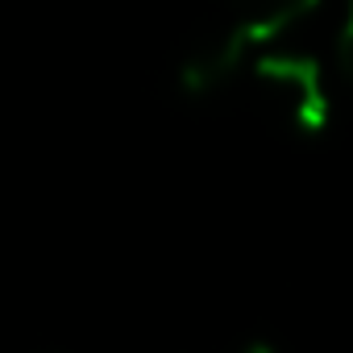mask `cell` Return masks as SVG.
Returning a JSON list of instances; mask_svg holds the SVG:
<instances>
[{
	"label": "cell",
	"instance_id": "obj_2",
	"mask_svg": "<svg viewBox=\"0 0 353 353\" xmlns=\"http://www.w3.org/2000/svg\"><path fill=\"white\" fill-rule=\"evenodd\" d=\"M254 50L258 46L221 17L216 30H208L196 46H188V54L179 63V88L192 100H212V96L229 92L233 83H245Z\"/></svg>",
	"mask_w": 353,
	"mask_h": 353
},
{
	"label": "cell",
	"instance_id": "obj_3",
	"mask_svg": "<svg viewBox=\"0 0 353 353\" xmlns=\"http://www.w3.org/2000/svg\"><path fill=\"white\" fill-rule=\"evenodd\" d=\"M324 0H225V21L241 30L254 46L291 38Z\"/></svg>",
	"mask_w": 353,
	"mask_h": 353
},
{
	"label": "cell",
	"instance_id": "obj_4",
	"mask_svg": "<svg viewBox=\"0 0 353 353\" xmlns=\"http://www.w3.org/2000/svg\"><path fill=\"white\" fill-rule=\"evenodd\" d=\"M336 71L353 83V0L341 13V26H336Z\"/></svg>",
	"mask_w": 353,
	"mask_h": 353
},
{
	"label": "cell",
	"instance_id": "obj_1",
	"mask_svg": "<svg viewBox=\"0 0 353 353\" xmlns=\"http://www.w3.org/2000/svg\"><path fill=\"white\" fill-rule=\"evenodd\" d=\"M245 83H254L266 108L279 121H287L295 133H320L332 121V92H328L324 63L307 50L287 46V38L254 50Z\"/></svg>",
	"mask_w": 353,
	"mask_h": 353
}]
</instances>
